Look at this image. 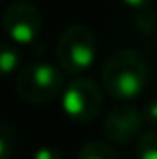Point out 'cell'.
<instances>
[{
	"label": "cell",
	"instance_id": "obj_1",
	"mask_svg": "<svg viewBox=\"0 0 157 159\" xmlns=\"http://www.w3.org/2000/svg\"><path fill=\"white\" fill-rule=\"evenodd\" d=\"M101 83L107 95L117 101H133L149 83V69L133 48H119L105 61Z\"/></svg>",
	"mask_w": 157,
	"mask_h": 159
},
{
	"label": "cell",
	"instance_id": "obj_2",
	"mask_svg": "<svg viewBox=\"0 0 157 159\" xmlns=\"http://www.w3.org/2000/svg\"><path fill=\"white\" fill-rule=\"evenodd\" d=\"M16 93L22 101L44 105L55 101L65 91V75L48 62H30L16 75Z\"/></svg>",
	"mask_w": 157,
	"mask_h": 159
},
{
	"label": "cell",
	"instance_id": "obj_3",
	"mask_svg": "<svg viewBox=\"0 0 157 159\" xmlns=\"http://www.w3.org/2000/svg\"><path fill=\"white\" fill-rule=\"evenodd\" d=\"M97 58V39L89 26L75 24L63 30L56 43V61L67 73L78 75L91 69Z\"/></svg>",
	"mask_w": 157,
	"mask_h": 159
},
{
	"label": "cell",
	"instance_id": "obj_4",
	"mask_svg": "<svg viewBox=\"0 0 157 159\" xmlns=\"http://www.w3.org/2000/svg\"><path fill=\"white\" fill-rule=\"evenodd\" d=\"M63 111L77 123H91L103 109V93L93 79H73L61 95Z\"/></svg>",
	"mask_w": 157,
	"mask_h": 159
},
{
	"label": "cell",
	"instance_id": "obj_5",
	"mask_svg": "<svg viewBox=\"0 0 157 159\" xmlns=\"http://www.w3.org/2000/svg\"><path fill=\"white\" fill-rule=\"evenodd\" d=\"M2 28L12 43L16 44H32L40 36L43 30V16L34 4L26 0H16L4 8Z\"/></svg>",
	"mask_w": 157,
	"mask_h": 159
},
{
	"label": "cell",
	"instance_id": "obj_6",
	"mask_svg": "<svg viewBox=\"0 0 157 159\" xmlns=\"http://www.w3.org/2000/svg\"><path fill=\"white\" fill-rule=\"evenodd\" d=\"M145 123L143 111L133 105H117L107 113L103 121V133L115 145H127L139 139L141 127Z\"/></svg>",
	"mask_w": 157,
	"mask_h": 159
},
{
	"label": "cell",
	"instance_id": "obj_7",
	"mask_svg": "<svg viewBox=\"0 0 157 159\" xmlns=\"http://www.w3.org/2000/svg\"><path fill=\"white\" fill-rule=\"evenodd\" d=\"M77 159H119V155L105 141H89L81 147Z\"/></svg>",
	"mask_w": 157,
	"mask_h": 159
},
{
	"label": "cell",
	"instance_id": "obj_8",
	"mask_svg": "<svg viewBox=\"0 0 157 159\" xmlns=\"http://www.w3.org/2000/svg\"><path fill=\"white\" fill-rule=\"evenodd\" d=\"M20 61H22V54L14 44L0 43V79L14 73L20 66Z\"/></svg>",
	"mask_w": 157,
	"mask_h": 159
},
{
	"label": "cell",
	"instance_id": "obj_9",
	"mask_svg": "<svg viewBox=\"0 0 157 159\" xmlns=\"http://www.w3.org/2000/svg\"><path fill=\"white\" fill-rule=\"evenodd\" d=\"M135 149L139 159H157V129L139 135Z\"/></svg>",
	"mask_w": 157,
	"mask_h": 159
},
{
	"label": "cell",
	"instance_id": "obj_10",
	"mask_svg": "<svg viewBox=\"0 0 157 159\" xmlns=\"http://www.w3.org/2000/svg\"><path fill=\"white\" fill-rule=\"evenodd\" d=\"M14 143L16 137L12 127L4 121H0V159H10L12 151H14Z\"/></svg>",
	"mask_w": 157,
	"mask_h": 159
},
{
	"label": "cell",
	"instance_id": "obj_11",
	"mask_svg": "<svg viewBox=\"0 0 157 159\" xmlns=\"http://www.w3.org/2000/svg\"><path fill=\"white\" fill-rule=\"evenodd\" d=\"M135 22H137V26L141 28L145 34H151V32L157 28V18H155V14L147 6L139 8V14H137V18H135Z\"/></svg>",
	"mask_w": 157,
	"mask_h": 159
},
{
	"label": "cell",
	"instance_id": "obj_12",
	"mask_svg": "<svg viewBox=\"0 0 157 159\" xmlns=\"http://www.w3.org/2000/svg\"><path fill=\"white\" fill-rule=\"evenodd\" d=\"M32 159H63V155H61V151H59L56 147L44 145V147L36 149L34 155H32Z\"/></svg>",
	"mask_w": 157,
	"mask_h": 159
},
{
	"label": "cell",
	"instance_id": "obj_13",
	"mask_svg": "<svg viewBox=\"0 0 157 159\" xmlns=\"http://www.w3.org/2000/svg\"><path fill=\"white\" fill-rule=\"evenodd\" d=\"M143 117H145V123L157 127V99L147 101V105L143 107Z\"/></svg>",
	"mask_w": 157,
	"mask_h": 159
},
{
	"label": "cell",
	"instance_id": "obj_14",
	"mask_svg": "<svg viewBox=\"0 0 157 159\" xmlns=\"http://www.w3.org/2000/svg\"><path fill=\"white\" fill-rule=\"evenodd\" d=\"M123 4H127V6H131V8H145V6H149V2L151 0H121Z\"/></svg>",
	"mask_w": 157,
	"mask_h": 159
}]
</instances>
